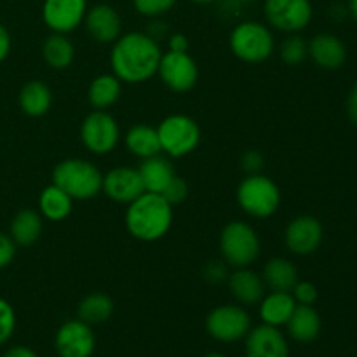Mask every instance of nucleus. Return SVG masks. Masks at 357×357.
Returning <instances> with one entry per match:
<instances>
[{
  "label": "nucleus",
  "instance_id": "obj_34",
  "mask_svg": "<svg viewBox=\"0 0 357 357\" xmlns=\"http://www.w3.org/2000/svg\"><path fill=\"white\" fill-rule=\"evenodd\" d=\"M160 195H162V197L174 208V206L181 204V202L188 197V183L183 178L176 174V176L169 181V185L164 188V192Z\"/></svg>",
  "mask_w": 357,
  "mask_h": 357
},
{
  "label": "nucleus",
  "instance_id": "obj_12",
  "mask_svg": "<svg viewBox=\"0 0 357 357\" xmlns=\"http://www.w3.org/2000/svg\"><path fill=\"white\" fill-rule=\"evenodd\" d=\"M324 239L323 223L312 215H300L293 218L284 229V244L293 255L307 257L316 253Z\"/></svg>",
  "mask_w": 357,
  "mask_h": 357
},
{
  "label": "nucleus",
  "instance_id": "obj_47",
  "mask_svg": "<svg viewBox=\"0 0 357 357\" xmlns=\"http://www.w3.org/2000/svg\"><path fill=\"white\" fill-rule=\"evenodd\" d=\"M237 2H246V3H251V2H258V0H237Z\"/></svg>",
  "mask_w": 357,
  "mask_h": 357
},
{
  "label": "nucleus",
  "instance_id": "obj_25",
  "mask_svg": "<svg viewBox=\"0 0 357 357\" xmlns=\"http://www.w3.org/2000/svg\"><path fill=\"white\" fill-rule=\"evenodd\" d=\"M124 145L129 153L139 157L142 160L162 153L157 128H152L149 124H136L129 128L124 136Z\"/></svg>",
  "mask_w": 357,
  "mask_h": 357
},
{
  "label": "nucleus",
  "instance_id": "obj_46",
  "mask_svg": "<svg viewBox=\"0 0 357 357\" xmlns=\"http://www.w3.org/2000/svg\"><path fill=\"white\" fill-rule=\"evenodd\" d=\"M192 2L202 3V6H204V3H213V2H216V0H192Z\"/></svg>",
  "mask_w": 357,
  "mask_h": 357
},
{
  "label": "nucleus",
  "instance_id": "obj_28",
  "mask_svg": "<svg viewBox=\"0 0 357 357\" xmlns=\"http://www.w3.org/2000/svg\"><path fill=\"white\" fill-rule=\"evenodd\" d=\"M265 286L271 291H289L295 288L298 279V271L288 258L275 257L265 264L264 274H261Z\"/></svg>",
  "mask_w": 357,
  "mask_h": 357
},
{
  "label": "nucleus",
  "instance_id": "obj_20",
  "mask_svg": "<svg viewBox=\"0 0 357 357\" xmlns=\"http://www.w3.org/2000/svg\"><path fill=\"white\" fill-rule=\"evenodd\" d=\"M321 328H323V321L314 305H296L286 323L288 335L298 344H310L316 340L321 333Z\"/></svg>",
  "mask_w": 357,
  "mask_h": 357
},
{
  "label": "nucleus",
  "instance_id": "obj_22",
  "mask_svg": "<svg viewBox=\"0 0 357 357\" xmlns=\"http://www.w3.org/2000/svg\"><path fill=\"white\" fill-rule=\"evenodd\" d=\"M44 218L35 209H21L13 216L9 225V236L16 246H33L42 236Z\"/></svg>",
  "mask_w": 357,
  "mask_h": 357
},
{
  "label": "nucleus",
  "instance_id": "obj_2",
  "mask_svg": "<svg viewBox=\"0 0 357 357\" xmlns=\"http://www.w3.org/2000/svg\"><path fill=\"white\" fill-rule=\"evenodd\" d=\"M173 216V206L162 195L145 192L128 204L126 229L142 243H155L169 232Z\"/></svg>",
  "mask_w": 357,
  "mask_h": 357
},
{
  "label": "nucleus",
  "instance_id": "obj_18",
  "mask_svg": "<svg viewBox=\"0 0 357 357\" xmlns=\"http://www.w3.org/2000/svg\"><path fill=\"white\" fill-rule=\"evenodd\" d=\"M309 58L319 68L335 72V70H340L347 61V47L337 35L323 31L310 38Z\"/></svg>",
  "mask_w": 357,
  "mask_h": 357
},
{
  "label": "nucleus",
  "instance_id": "obj_39",
  "mask_svg": "<svg viewBox=\"0 0 357 357\" xmlns=\"http://www.w3.org/2000/svg\"><path fill=\"white\" fill-rule=\"evenodd\" d=\"M188 49H190V42H188L187 35L183 33L169 35V40H167V51L188 52Z\"/></svg>",
  "mask_w": 357,
  "mask_h": 357
},
{
  "label": "nucleus",
  "instance_id": "obj_38",
  "mask_svg": "<svg viewBox=\"0 0 357 357\" xmlns=\"http://www.w3.org/2000/svg\"><path fill=\"white\" fill-rule=\"evenodd\" d=\"M225 265L220 264V261H211V264L206 265L204 278L208 279V281H211V282L227 281V278H229V272H227Z\"/></svg>",
  "mask_w": 357,
  "mask_h": 357
},
{
  "label": "nucleus",
  "instance_id": "obj_32",
  "mask_svg": "<svg viewBox=\"0 0 357 357\" xmlns=\"http://www.w3.org/2000/svg\"><path fill=\"white\" fill-rule=\"evenodd\" d=\"M178 0H132L136 13L142 16L150 17V20H157V17L164 16L169 13Z\"/></svg>",
  "mask_w": 357,
  "mask_h": 357
},
{
  "label": "nucleus",
  "instance_id": "obj_1",
  "mask_svg": "<svg viewBox=\"0 0 357 357\" xmlns=\"http://www.w3.org/2000/svg\"><path fill=\"white\" fill-rule=\"evenodd\" d=\"M162 49L155 38L145 31L122 33L112 44V73L122 84H142L157 75Z\"/></svg>",
  "mask_w": 357,
  "mask_h": 357
},
{
  "label": "nucleus",
  "instance_id": "obj_13",
  "mask_svg": "<svg viewBox=\"0 0 357 357\" xmlns=\"http://www.w3.org/2000/svg\"><path fill=\"white\" fill-rule=\"evenodd\" d=\"M54 347L59 357H91L96 349L93 326L80 319L66 321L56 331Z\"/></svg>",
  "mask_w": 357,
  "mask_h": 357
},
{
  "label": "nucleus",
  "instance_id": "obj_23",
  "mask_svg": "<svg viewBox=\"0 0 357 357\" xmlns=\"http://www.w3.org/2000/svg\"><path fill=\"white\" fill-rule=\"evenodd\" d=\"M138 171L142 174L145 190L153 192V194H162L164 188L176 176V171H174L171 160L162 157L160 153L159 155L149 157V159H143Z\"/></svg>",
  "mask_w": 357,
  "mask_h": 357
},
{
  "label": "nucleus",
  "instance_id": "obj_4",
  "mask_svg": "<svg viewBox=\"0 0 357 357\" xmlns=\"http://www.w3.org/2000/svg\"><path fill=\"white\" fill-rule=\"evenodd\" d=\"M230 51L237 59L250 65L264 63L274 54L275 38L271 26L260 21H241L232 28L229 37Z\"/></svg>",
  "mask_w": 357,
  "mask_h": 357
},
{
  "label": "nucleus",
  "instance_id": "obj_37",
  "mask_svg": "<svg viewBox=\"0 0 357 357\" xmlns=\"http://www.w3.org/2000/svg\"><path fill=\"white\" fill-rule=\"evenodd\" d=\"M241 167L246 174H257L261 173L264 167V155L258 150H248L243 157H241Z\"/></svg>",
  "mask_w": 357,
  "mask_h": 357
},
{
  "label": "nucleus",
  "instance_id": "obj_43",
  "mask_svg": "<svg viewBox=\"0 0 357 357\" xmlns=\"http://www.w3.org/2000/svg\"><path fill=\"white\" fill-rule=\"evenodd\" d=\"M330 16L331 20L335 21H344L345 17L349 16V9L347 6H344V3H333V6L330 7Z\"/></svg>",
  "mask_w": 357,
  "mask_h": 357
},
{
  "label": "nucleus",
  "instance_id": "obj_36",
  "mask_svg": "<svg viewBox=\"0 0 357 357\" xmlns=\"http://www.w3.org/2000/svg\"><path fill=\"white\" fill-rule=\"evenodd\" d=\"M16 250L17 246L10 239L9 234L0 232V271L13 264L14 257H16Z\"/></svg>",
  "mask_w": 357,
  "mask_h": 357
},
{
  "label": "nucleus",
  "instance_id": "obj_45",
  "mask_svg": "<svg viewBox=\"0 0 357 357\" xmlns=\"http://www.w3.org/2000/svg\"><path fill=\"white\" fill-rule=\"evenodd\" d=\"M204 357H225L222 354V352H208Z\"/></svg>",
  "mask_w": 357,
  "mask_h": 357
},
{
  "label": "nucleus",
  "instance_id": "obj_40",
  "mask_svg": "<svg viewBox=\"0 0 357 357\" xmlns=\"http://www.w3.org/2000/svg\"><path fill=\"white\" fill-rule=\"evenodd\" d=\"M345 112H347L349 121L357 126V82L349 91L347 101H345Z\"/></svg>",
  "mask_w": 357,
  "mask_h": 357
},
{
  "label": "nucleus",
  "instance_id": "obj_31",
  "mask_svg": "<svg viewBox=\"0 0 357 357\" xmlns=\"http://www.w3.org/2000/svg\"><path fill=\"white\" fill-rule=\"evenodd\" d=\"M279 56H281L282 63L289 66L302 65L309 58V42L302 35L289 33L279 47Z\"/></svg>",
  "mask_w": 357,
  "mask_h": 357
},
{
  "label": "nucleus",
  "instance_id": "obj_41",
  "mask_svg": "<svg viewBox=\"0 0 357 357\" xmlns=\"http://www.w3.org/2000/svg\"><path fill=\"white\" fill-rule=\"evenodd\" d=\"M10 52V33L2 23H0V63L9 56Z\"/></svg>",
  "mask_w": 357,
  "mask_h": 357
},
{
  "label": "nucleus",
  "instance_id": "obj_11",
  "mask_svg": "<svg viewBox=\"0 0 357 357\" xmlns=\"http://www.w3.org/2000/svg\"><path fill=\"white\" fill-rule=\"evenodd\" d=\"M157 75L164 86L176 94L188 93L197 86L199 66L188 52H162Z\"/></svg>",
  "mask_w": 357,
  "mask_h": 357
},
{
  "label": "nucleus",
  "instance_id": "obj_10",
  "mask_svg": "<svg viewBox=\"0 0 357 357\" xmlns=\"http://www.w3.org/2000/svg\"><path fill=\"white\" fill-rule=\"evenodd\" d=\"M251 330V317L248 310L241 305H220L215 307L206 317V331L209 337L222 344H234L243 338Z\"/></svg>",
  "mask_w": 357,
  "mask_h": 357
},
{
  "label": "nucleus",
  "instance_id": "obj_30",
  "mask_svg": "<svg viewBox=\"0 0 357 357\" xmlns=\"http://www.w3.org/2000/svg\"><path fill=\"white\" fill-rule=\"evenodd\" d=\"M114 300L105 293H91L84 296L77 307V319L84 321L89 326L103 324L114 316Z\"/></svg>",
  "mask_w": 357,
  "mask_h": 357
},
{
  "label": "nucleus",
  "instance_id": "obj_3",
  "mask_svg": "<svg viewBox=\"0 0 357 357\" xmlns=\"http://www.w3.org/2000/svg\"><path fill=\"white\" fill-rule=\"evenodd\" d=\"M52 183L70 195L73 201H89L101 192L103 174L91 160L65 159L52 169Z\"/></svg>",
  "mask_w": 357,
  "mask_h": 357
},
{
  "label": "nucleus",
  "instance_id": "obj_5",
  "mask_svg": "<svg viewBox=\"0 0 357 357\" xmlns=\"http://www.w3.org/2000/svg\"><path fill=\"white\" fill-rule=\"evenodd\" d=\"M236 199L248 216L265 220L278 213L281 206V190L278 183L265 174H246L237 187Z\"/></svg>",
  "mask_w": 357,
  "mask_h": 357
},
{
  "label": "nucleus",
  "instance_id": "obj_35",
  "mask_svg": "<svg viewBox=\"0 0 357 357\" xmlns=\"http://www.w3.org/2000/svg\"><path fill=\"white\" fill-rule=\"evenodd\" d=\"M291 295L298 305H314L319 298L317 286L310 281H298L291 289Z\"/></svg>",
  "mask_w": 357,
  "mask_h": 357
},
{
  "label": "nucleus",
  "instance_id": "obj_8",
  "mask_svg": "<svg viewBox=\"0 0 357 357\" xmlns=\"http://www.w3.org/2000/svg\"><path fill=\"white\" fill-rule=\"evenodd\" d=\"M121 139V128L108 110H93L80 124V142L94 155L114 152Z\"/></svg>",
  "mask_w": 357,
  "mask_h": 357
},
{
  "label": "nucleus",
  "instance_id": "obj_29",
  "mask_svg": "<svg viewBox=\"0 0 357 357\" xmlns=\"http://www.w3.org/2000/svg\"><path fill=\"white\" fill-rule=\"evenodd\" d=\"M42 58L52 70H66L75 59V47L65 33L51 31L42 44Z\"/></svg>",
  "mask_w": 357,
  "mask_h": 357
},
{
  "label": "nucleus",
  "instance_id": "obj_6",
  "mask_svg": "<svg viewBox=\"0 0 357 357\" xmlns=\"http://www.w3.org/2000/svg\"><path fill=\"white\" fill-rule=\"evenodd\" d=\"M260 237L250 223L234 220L223 227L220 234V253L229 267H251L260 257Z\"/></svg>",
  "mask_w": 357,
  "mask_h": 357
},
{
  "label": "nucleus",
  "instance_id": "obj_14",
  "mask_svg": "<svg viewBox=\"0 0 357 357\" xmlns=\"http://www.w3.org/2000/svg\"><path fill=\"white\" fill-rule=\"evenodd\" d=\"M87 0H44L42 3V21L54 33H72L87 13Z\"/></svg>",
  "mask_w": 357,
  "mask_h": 357
},
{
  "label": "nucleus",
  "instance_id": "obj_44",
  "mask_svg": "<svg viewBox=\"0 0 357 357\" xmlns=\"http://www.w3.org/2000/svg\"><path fill=\"white\" fill-rule=\"evenodd\" d=\"M347 9H349V16H351L357 23V0H349Z\"/></svg>",
  "mask_w": 357,
  "mask_h": 357
},
{
  "label": "nucleus",
  "instance_id": "obj_26",
  "mask_svg": "<svg viewBox=\"0 0 357 357\" xmlns=\"http://www.w3.org/2000/svg\"><path fill=\"white\" fill-rule=\"evenodd\" d=\"M122 94V82L114 73H101L91 80L87 87V101L93 110H108L119 101Z\"/></svg>",
  "mask_w": 357,
  "mask_h": 357
},
{
  "label": "nucleus",
  "instance_id": "obj_27",
  "mask_svg": "<svg viewBox=\"0 0 357 357\" xmlns=\"http://www.w3.org/2000/svg\"><path fill=\"white\" fill-rule=\"evenodd\" d=\"M72 209L73 199L54 183L47 185L38 195V213L42 218L49 220V222H63L72 215Z\"/></svg>",
  "mask_w": 357,
  "mask_h": 357
},
{
  "label": "nucleus",
  "instance_id": "obj_19",
  "mask_svg": "<svg viewBox=\"0 0 357 357\" xmlns=\"http://www.w3.org/2000/svg\"><path fill=\"white\" fill-rule=\"evenodd\" d=\"M227 286L229 291L241 305H257L261 302V298L267 293V286H265L264 279L258 272L251 271L250 267L234 268L229 272L227 278Z\"/></svg>",
  "mask_w": 357,
  "mask_h": 357
},
{
  "label": "nucleus",
  "instance_id": "obj_33",
  "mask_svg": "<svg viewBox=\"0 0 357 357\" xmlns=\"http://www.w3.org/2000/svg\"><path fill=\"white\" fill-rule=\"evenodd\" d=\"M16 330V312L6 298L0 296V345L7 344Z\"/></svg>",
  "mask_w": 357,
  "mask_h": 357
},
{
  "label": "nucleus",
  "instance_id": "obj_24",
  "mask_svg": "<svg viewBox=\"0 0 357 357\" xmlns=\"http://www.w3.org/2000/svg\"><path fill=\"white\" fill-rule=\"evenodd\" d=\"M21 112L28 117H42L51 110L52 91L42 80H30L17 94Z\"/></svg>",
  "mask_w": 357,
  "mask_h": 357
},
{
  "label": "nucleus",
  "instance_id": "obj_42",
  "mask_svg": "<svg viewBox=\"0 0 357 357\" xmlns=\"http://www.w3.org/2000/svg\"><path fill=\"white\" fill-rule=\"evenodd\" d=\"M3 357H38V354L26 345H16V347H10Z\"/></svg>",
  "mask_w": 357,
  "mask_h": 357
},
{
  "label": "nucleus",
  "instance_id": "obj_17",
  "mask_svg": "<svg viewBox=\"0 0 357 357\" xmlns=\"http://www.w3.org/2000/svg\"><path fill=\"white\" fill-rule=\"evenodd\" d=\"M246 357H289V344L279 328L260 324L246 335Z\"/></svg>",
  "mask_w": 357,
  "mask_h": 357
},
{
  "label": "nucleus",
  "instance_id": "obj_16",
  "mask_svg": "<svg viewBox=\"0 0 357 357\" xmlns=\"http://www.w3.org/2000/svg\"><path fill=\"white\" fill-rule=\"evenodd\" d=\"M84 26L89 37L100 44H114L122 35V17L110 3H94L87 7Z\"/></svg>",
  "mask_w": 357,
  "mask_h": 357
},
{
  "label": "nucleus",
  "instance_id": "obj_15",
  "mask_svg": "<svg viewBox=\"0 0 357 357\" xmlns=\"http://www.w3.org/2000/svg\"><path fill=\"white\" fill-rule=\"evenodd\" d=\"M101 192L119 204H129L139 195L145 194V185H143L142 174L136 167H114L103 174V185Z\"/></svg>",
  "mask_w": 357,
  "mask_h": 357
},
{
  "label": "nucleus",
  "instance_id": "obj_21",
  "mask_svg": "<svg viewBox=\"0 0 357 357\" xmlns=\"http://www.w3.org/2000/svg\"><path fill=\"white\" fill-rule=\"evenodd\" d=\"M296 305L298 303L295 302L289 291H271L268 295L265 293V296L261 298L258 312H260L264 324L281 328L286 326Z\"/></svg>",
  "mask_w": 357,
  "mask_h": 357
},
{
  "label": "nucleus",
  "instance_id": "obj_7",
  "mask_svg": "<svg viewBox=\"0 0 357 357\" xmlns=\"http://www.w3.org/2000/svg\"><path fill=\"white\" fill-rule=\"evenodd\" d=\"M160 149L173 159H181L194 152L201 143V128L190 115H167L157 126Z\"/></svg>",
  "mask_w": 357,
  "mask_h": 357
},
{
  "label": "nucleus",
  "instance_id": "obj_9",
  "mask_svg": "<svg viewBox=\"0 0 357 357\" xmlns=\"http://www.w3.org/2000/svg\"><path fill=\"white\" fill-rule=\"evenodd\" d=\"M268 26L282 33H300L310 24L314 7L310 0H264Z\"/></svg>",
  "mask_w": 357,
  "mask_h": 357
}]
</instances>
